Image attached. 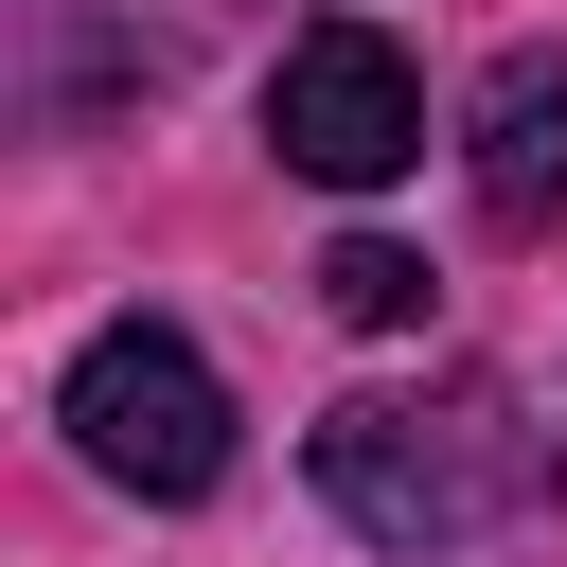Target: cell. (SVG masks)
<instances>
[{"label": "cell", "mask_w": 567, "mask_h": 567, "mask_svg": "<svg viewBox=\"0 0 567 567\" xmlns=\"http://www.w3.org/2000/svg\"><path fill=\"white\" fill-rule=\"evenodd\" d=\"M266 142H284V177H319V195H390V177L425 159V71H408L372 18H319V35H284V71H266Z\"/></svg>", "instance_id": "3957f363"}, {"label": "cell", "mask_w": 567, "mask_h": 567, "mask_svg": "<svg viewBox=\"0 0 567 567\" xmlns=\"http://www.w3.org/2000/svg\"><path fill=\"white\" fill-rule=\"evenodd\" d=\"M478 213L496 230L567 213V53H496L478 71Z\"/></svg>", "instance_id": "277c9868"}, {"label": "cell", "mask_w": 567, "mask_h": 567, "mask_svg": "<svg viewBox=\"0 0 567 567\" xmlns=\"http://www.w3.org/2000/svg\"><path fill=\"white\" fill-rule=\"evenodd\" d=\"M319 301H337L354 337H408V319H425V248H390V230H337V248H319Z\"/></svg>", "instance_id": "5b68a950"}, {"label": "cell", "mask_w": 567, "mask_h": 567, "mask_svg": "<svg viewBox=\"0 0 567 567\" xmlns=\"http://www.w3.org/2000/svg\"><path fill=\"white\" fill-rule=\"evenodd\" d=\"M53 425H71V461L124 478V496H213V478H230V390H213V354H195L177 319H106V337L53 372Z\"/></svg>", "instance_id": "7a4b0ae2"}, {"label": "cell", "mask_w": 567, "mask_h": 567, "mask_svg": "<svg viewBox=\"0 0 567 567\" xmlns=\"http://www.w3.org/2000/svg\"><path fill=\"white\" fill-rule=\"evenodd\" d=\"M514 478H532V443L496 425V390H443V408L354 390V408H319V496H337L372 549H461Z\"/></svg>", "instance_id": "6da1fadb"}]
</instances>
